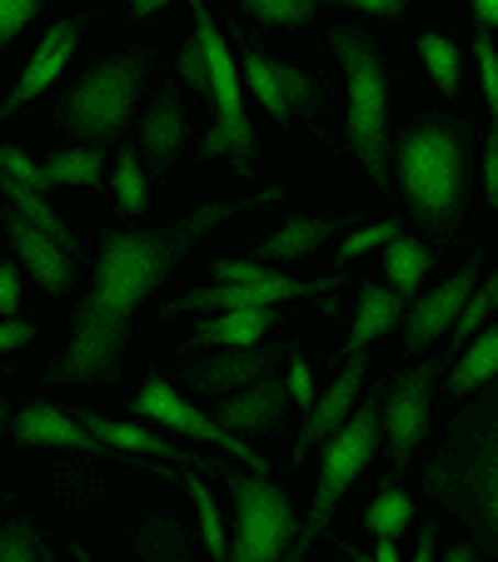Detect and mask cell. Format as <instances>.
<instances>
[{
  "instance_id": "obj_1",
  "label": "cell",
  "mask_w": 498,
  "mask_h": 562,
  "mask_svg": "<svg viewBox=\"0 0 498 562\" xmlns=\"http://www.w3.org/2000/svg\"><path fill=\"white\" fill-rule=\"evenodd\" d=\"M269 200H279L275 184L259 190L255 200L200 204L195 214L165 224V229H135V234L100 229L96 284H90L86 304L75 314L70 349H65L60 363H51L45 379L51 383H115L120 359H125V339H130V314L175 274V265L195 249V239H204L214 224L234 220L240 210H259V204H269Z\"/></svg>"
},
{
  "instance_id": "obj_2",
  "label": "cell",
  "mask_w": 498,
  "mask_h": 562,
  "mask_svg": "<svg viewBox=\"0 0 498 562\" xmlns=\"http://www.w3.org/2000/svg\"><path fill=\"white\" fill-rule=\"evenodd\" d=\"M424 488L468 528L478 558H498V373L444 428L424 468Z\"/></svg>"
},
{
  "instance_id": "obj_3",
  "label": "cell",
  "mask_w": 498,
  "mask_h": 562,
  "mask_svg": "<svg viewBox=\"0 0 498 562\" xmlns=\"http://www.w3.org/2000/svg\"><path fill=\"white\" fill-rule=\"evenodd\" d=\"M403 204L434 239H449L464 220L468 175H474V135L464 120L424 115L394 149Z\"/></svg>"
},
{
  "instance_id": "obj_4",
  "label": "cell",
  "mask_w": 498,
  "mask_h": 562,
  "mask_svg": "<svg viewBox=\"0 0 498 562\" xmlns=\"http://www.w3.org/2000/svg\"><path fill=\"white\" fill-rule=\"evenodd\" d=\"M329 45L340 55L344 75H350V120H344V135H350L359 165L369 170V180L379 190H389L394 170H389V86H384V55L354 25H334Z\"/></svg>"
},
{
  "instance_id": "obj_5",
  "label": "cell",
  "mask_w": 498,
  "mask_h": 562,
  "mask_svg": "<svg viewBox=\"0 0 498 562\" xmlns=\"http://www.w3.org/2000/svg\"><path fill=\"white\" fill-rule=\"evenodd\" d=\"M379 443H384V389H369V393H359L354 414L324 438V463H319L314 508H309V522L295 532V542H289V558H305V552L324 538L334 503H340L344 493H350L354 477L369 468V458L379 453Z\"/></svg>"
},
{
  "instance_id": "obj_6",
  "label": "cell",
  "mask_w": 498,
  "mask_h": 562,
  "mask_svg": "<svg viewBox=\"0 0 498 562\" xmlns=\"http://www.w3.org/2000/svg\"><path fill=\"white\" fill-rule=\"evenodd\" d=\"M190 11H195V41L210 55V100H214V110H220L214 130L204 135V159L230 155L234 170L250 175L259 165V139H255V130H250V115H244V75L234 70L230 45H224L220 25H214V15H210V0H190Z\"/></svg>"
},
{
  "instance_id": "obj_7",
  "label": "cell",
  "mask_w": 498,
  "mask_h": 562,
  "mask_svg": "<svg viewBox=\"0 0 498 562\" xmlns=\"http://www.w3.org/2000/svg\"><path fill=\"white\" fill-rule=\"evenodd\" d=\"M140 80H145V55H115V60H100L96 70H86V80L60 100V130L86 145H106L125 130L130 105L140 95Z\"/></svg>"
},
{
  "instance_id": "obj_8",
  "label": "cell",
  "mask_w": 498,
  "mask_h": 562,
  "mask_svg": "<svg viewBox=\"0 0 498 562\" xmlns=\"http://www.w3.org/2000/svg\"><path fill=\"white\" fill-rule=\"evenodd\" d=\"M214 477H224V488L234 493V538H230V558L234 562H275L289 552L299 522L289 498L269 483L265 473L244 477L230 463H214Z\"/></svg>"
},
{
  "instance_id": "obj_9",
  "label": "cell",
  "mask_w": 498,
  "mask_h": 562,
  "mask_svg": "<svg viewBox=\"0 0 498 562\" xmlns=\"http://www.w3.org/2000/svg\"><path fill=\"white\" fill-rule=\"evenodd\" d=\"M214 279L224 284H210V289H190L180 294L175 304H165L159 314H190V308H259V304H285V299H305V294H334L344 284V269L329 279H289V274H275V269H259L250 259H214Z\"/></svg>"
},
{
  "instance_id": "obj_10",
  "label": "cell",
  "mask_w": 498,
  "mask_h": 562,
  "mask_svg": "<svg viewBox=\"0 0 498 562\" xmlns=\"http://www.w3.org/2000/svg\"><path fill=\"white\" fill-rule=\"evenodd\" d=\"M449 353H439V359H424L413 363V369H403L399 379L384 389V438H389V483L394 477H403V468H409V453L419 448V438L429 434V393H434V379L449 369Z\"/></svg>"
},
{
  "instance_id": "obj_11",
  "label": "cell",
  "mask_w": 498,
  "mask_h": 562,
  "mask_svg": "<svg viewBox=\"0 0 498 562\" xmlns=\"http://www.w3.org/2000/svg\"><path fill=\"white\" fill-rule=\"evenodd\" d=\"M130 408H135L140 418H155V424H165V428H175V434H185V438H195V443H210V448H224L230 458H240V463H250L255 473H269V463L255 453V448L244 443V438H234L230 428L220 424V418H210V414H200L195 404H185L180 393L170 389V383L159 379V373H150L145 379V389L130 398Z\"/></svg>"
},
{
  "instance_id": "obj_12",
  "label": "cell",
  "mask_w": 498,
  "mask_h": 562,
  "mask_svg": "<svg viewBox=\"0 0 498 562\" xmlns=\"http://www.w3.org/2000/svg\"><path fill=\"white\" fill-rule=\"evenodd\" d=\"M478 269H484V255H468L464 269H458L449 284H439L429 299L409 304V318H403V353H424L439 334H449V324H454L458 308H464L468 294H474Z\"/></svg>"
},
{
  "instance_id": "obj_13",
  "label": "cell",
  "mask_w": 498,
  "mask_h": 562,
  "mask_svg": "<svg viewBox=\"0 0 498 562\" xmlns=\"http://www.w3.org/2000/svg\"><path fill=\"white\" fill-rule=\"evenodd\" d=\"M289 349H295V344H265V349L250 344V349H230V353H220V359H210V363H190V369H185V383L200 389V393L244 389V383L275 373V363L289 359Z\"/></svg>"
},
{
  "instance_id": "obj_14",
  "label": "cell",
  "mask_w": 498,
  "mask_h": 562,
  "mask_svg": "<svg viewBox=\"0 0 498 562\" xmlns=\"http://www.w3.org/2000/svg\"><path fill=\"white\" fill-rule=\"evenodd\" d=\"M359 393H364V359H359V353H350V359H344V369H340V379L329 383V393H324V398H314V408H309L305 428H299V443H295V463L309 453V448L324 443V438L354 414Z\"/></svg>"
},
{
  "instance_id": "obj_15",
  "label": "cell",
  "mask_w": 498,
  "mask_h": 562,
  "mask_svg": "<svg viewBox=\"0 0 498 562\" xmlns=\"http://www.w3.org/2000/svg\"><path fill=\"white\" fill-rule=\"evenodd\" d=\"M75 35H80V21H55L51 31H45V41L35 45L31 65H25V75H21V86L0 100V120H11V110L31 105L41 90H51V80H60V70L75 55Z\"/></svg>"
},
{
  "instance_id": "obj_16",
  "label": "cell",
  "mask_w": 498,
  "mask_h": 562,
  "mask_svg": "<svg viewBox=\"0 0 498 562\" xmlns=\"http://www.w3.org/2000/svg\"><path fill=\"white\" fill-rule=\"evenodd\" d=\"M289 404H295V398H289V383H279L265 373V379L234 389V398H220L214 418H220L230 434H265V428H279V418H285Z\"/></svg>"
},
{
  "instance_id": "obj_17",
  "label": "cell",
  "mask_w": 498,
  "mask_h": 562,
  "mask_svg": "<svg viewBox=\"0 0 498 562\" xmlns=\"http://www.w3.org/2000/svg\"><path fill=\"white\" fill-rule=\"evenodd\" d=\"M15 443L25 448H75V453H90V458H115V448L100 443L86 424H75L70 414L51 404H31L21 418H15Z\"/></svg>"
},
{
  "instance_id": "obj_18",
  "label": "cell",
  "mask_w": 498,
  "mask_h": 562,
  "mask_svg": "<svg viewBox=\"0 0 498 562\" xmlns=\"http://www.w3.org/2000/svg\"><path fill=\"white\" fill-rule=\"evenodd\" d=\"M5 229H11V245H15V255L31 265V274L41 279V289L45 294H65L70 289V279H75V255H65L60 245H55L45 229H35L25 214H5Z\"/></svg>"
},
{
  "instance_id": "obj_19",
  "label": "cell",
  "mask_w": 498,
  "mask_h": 562,
  "mask_svg": "<svg viewBox=\"0 0 498 562\" xmlns=\"http://www.w3.org/2000/svg\"><path fill=\"white\" fill-rule=\"evenodd\" d=\"M140 145H145V159L155 175H170V165L185 149V105H180V86H165L155 95V105L140 120Z\"/></svg>"
},
{
  "instance_id": "obj_20",
  "label": "cell",
  "mask_w": 498,
  "mask_h": 562,
  "mask_svg": "<svg viewBox=\"0 0 498 562\" xmlns=\"http://www.w3.org/2000/svg\"><path fill=\"white\" fill-rule=\"evenodd\" d=\"M275 304H259V308H220V318H204L200 329L190 334V344H224V349H250L259 344V334L275 329Z\"/></svg>"
},
{
  "instance_id": "obj_21",
  "label": "cell",
  "mask_w": 498,
  "mask_h": 562,
  "mask_svg": "<svg viewBox=\"0 0 498 562\" xmlns=\"http://www.w3.org/2000/svg\"><path fill=\"white\" fill-rule=\"evenodd\" d=\"M86 428L100 438V443H110L115 453H145V458H175V463H190L200 468L204 458L190 453V448L170 443V438L150 434V428H135V424H115V418H100V414H86Z\"/></svg>"
},
{
  "instance_id": "obj_22",
  "label": "cell",
  "mask_w": 498,
  "mask_h": 562,
  "mask_svg": "<svg viewBox=\"0 0 498 562\" xmlns=\"http://www.w3.org/2000/svg\"><path fill=\"white\" fill-rule=\"evenodd\" d=\"M403 314H409V299H403L399 289L364 284V289H359V314H354L350 344H344V359H350V353H359L369 339H379V334H389Z\"/></svg>"
},
{
  "instance_id": "obj_23",
  "label": "cell",
  "mask_w": 498,
  "mask_h": 562,
  "mask_svg": "<svg viewBox=\"0 0 498 562\" xmlns=\"http://www.w3.org/2000/svg\"><path fill=\"white\" fill-rule=\"evenodd\" d=\"M474 55H478V80H484V100H488V155H484V190L488 200L498 194V50L488 41V25L474 21Z\"/></svg>"
},
{
  "instance_id": "obj_24",
  "label": "cell",
  "mask_w": 498,
  "mask_h": 562,
  "mask_svg": "<svg viewBox=\"0 0 498 562\" xmlns=\"http://www.w3.org/2000/svg\"><path fill=\"white\" fill-rule=\"evenodd\" d=\"M344 224L350 220H340V214H329V220H305V214H295L279 234L259 239V259H299V255H309V249H319L324 239H334Z\"/></svg>"
},
{
  "instance_id": "obj_25",
  "label": "cell",
  "mask_w": 498,
  "mask_h": 562,
  "mask_svg": "<svg viewBox=\"0 0 498 562\" xmlns=\"http://www.w3.org/2000/svg\"><path fill=\"white\" fill-rule=\"evenodd\" d=\"M494 373H498V324L494 329H478L474 339L458 349L454 373H449V393H454V398H468V393L484 389Z\"/></svg>"
},
{
  "instance_id": "obj_26",
  "label": "cell",
  "mask_w": 498,
  "mask_h": 562,
  "mask_svg": "<svg viewBox=\"0 0 498 562\" xmlns=\"http://www.w3.org/2000/svg\"><path fill=\"white\" fill-rule=\"evenodd\" d=\"M0 194L15 204V214H25V220L35 224V229H45L55 239V245L65 249V255H80V239H75L70 229H65V220L51 210V204L41 200V190H31V184H21V180H11V175L0 170Z\"/></svg>"
},
{
  "instance_id": "obj_27",
  "label": "cell",
  "mask_w": 498,
  "mask_h": 562,
  "mask_svg": "<svg viewBox=\"0 0 498 562\" xmlns=\"http://www.w3.org/2000/svg\"><path fill=\"white\" fill-rule=\"evenodd\" d=\"M429 265H434V249L419 245V239H403V234H399V239H389V245H384V279H389V289H399L403 299L424 284Z\"/></svg>"
},
{
  "instance_id": "obj_28",
  "label": "cell",
  "mask_w": 498,
  "mask_h": 562,
  "mask_svg": "<svg viewBox=\"0 0 498 562\" xmlns=\"http://www.w3.org/2000/svg\"><path fill=\"white\" fill-rule=\"evenodd\" d=\"M234 41H244V35H234ZM240 75H244V86H250V95H255L275 120H289V115H295V110H289V100H285V80H279V65L269 60V55L250 50V41H244V70H240Z\"/></svg>"
},
{
  "instance_id": "obj_29",
  "label": "cell",
  "mask_w": 498,
  "mask_h": 562,
  "mask_svg": "<svg viewBox=\"0 0 498 562\" xmlns=\"http://www.w3.org/2000/svg\"><path fill=\"white\" fill-rule=\"evenodd\" d=\"M135 552L140 558H170V562H185L190 558V532L180 528L175 518H150L145 528H140V538H135Z\"/></svg>"
},
{
  "instance_id": "obj_30",
  "label": "cell",
  "mask_w": 498,
  "mask_h": 562,
  "mask_svg": "<svg viewBox=\"0 0 498 562\" xmlns=\"http://www.w3.org/2000/svg\"><path fill=\"white\" fill-rule=\"evenodd\" d=\"M409 518H413V503L399 483H384L379 498H374L369 513H364V522H369L374 538H399V532L409 528Z\"/></svg>"
},
{
  "instance_id": "obj_31",
  "label": "cell",
  "mask_w": 498,
  "mask_h": 562,
  "mask_svg": "<svg viewBox=\"0 0 498 562\" xmlns=\"http://www.w3.org/2000/svg\"><path fill=\"white\" fill-rule=\"evenodd\" d=\"M419 55H424V65H429V75H434V86L444 90L449 100L458 95V80H464V65H458V50H454V41L449 35H419Z\"/></svg>"
},
{
  "instance_id": "obj_32",
  "label": "cell",
  "mask_w": 498,
  "mask_h": 562,
  "mask_svg": "<svg viewBox=\"0 0 498 562\" xmlns=\"http://www.w3.org/2000/svg\"><path fill=\"white\" fill-rule=\"evenodd\" d=\"M100 170H106V155H100V145L65 149V155L45 159V175H51V184H96Z\"/></svg>"
},
{
  "instance_id": "obj_33",
  "label": "cell",
  "mask_w": 498,
  "mask_h": 562,
  "mask_svg": "<svg viewBox=\"0 0 498 562\" xmlns=\"http://www.w3.org/2000/svg\"><path fill=\"white\" fill-rule=\"evenodd\" d=\"M115 204L125 214H140L150 204L145 200V165H140V155L130 145L115 155Z\"/></svg>"
},
{
  "instance_id": "obj_34",
  "label": "cell",
  "mask_w": 498,
  "mask_h": 562,
  "mask_svg": "<svg viewBox=\"0 0 498 562\" xmlns=\"http://www.w3.org/2000/svg\"><path fill=\"white\" fill-rule=\"evenodd\" d=\"M185 488H190L195 513H200V532H204V548H210V558H230V538H224V522H220V508H214L210 488H204L200 477H185Z\"/></svg>"
},
{
  "instance_id": "obj_35",
  "label": "cell",
  "mask_w": 498,
  "mask_h": 562,
  "mask_svg": "<svg viewBox=\"0 0 498 562\" xmlns=\"http://www.w3.org/2000/svg\"><path fill=\"white\" fill-rule=\"evenodd\" d=\"M240 5L265 25H309L319 11V0H240Z\"/></svg>"
},
{
  "instance_id": "obj_36",
  "label": "cell",
  "mask_w": 498,
  "mask_h": 562,
  "mask_svg": "<svg viewBox=\"0 0 498 562\" xmlns=\"http://www.w3.org/2000/svg\"><path fill=\"white\" fill-rule=\"evenodd\" d=\"M0 562H51V548L35 538L31 522H5L0 528Z\"/></svg>"
},
{
  "instance_id": "obj_37",
  "label": "cell",
  "mask_w": 498,
  "mask_h": 562,
  "mask_svg": "<svg viewBox=\"0 0 498 562\" xmlns=\"http://www.w3.org/2000/svg\"><path fill=\"white\" fill-rule=\"evenodd\" d=\"M403 234V224L399 220H379V224H364V229H354L350 239L340 245V265H350V259H359V255H369L374 245H389V239H399Z\"/></svg>"
},
{
  "instance_id": "obj_38",
  "label": "cell",
  "mask_w": 498,
  "mask_h": 562,
  "mask_svg": "<svg viewBox=\"0 0 498 562\" xmlns=\"http://www.w3.org/2000/svg\"><path fill=\"white\" fill-rule=\"evenodd\" d=\"M41 15V0H0V50Z\"/></svg>"
},
{
  "instance_id": "obj_39",
  "label": "cell",
  "mask_w": 498,
  "mask_h": 562,
  "mask_svg": "<svg viewBox=\"0 0 498 562\" xmlns=\"http://www.w3.org/2000/svg\"><path fill=\"white\" fill-rule=\"evenodd\" d=\"M180 80L190 90H200L204 100H210V55H204V45L200 41H190L180 50Z\"/></svg>"
},
{
  "instance_id": "obj_40",
  "label": "cell",
  "mask_w": 498,
  "mask_h": 562,
  "mask_svg": "<svg viewBox=\"0 0 498 562\" xmlns=\"http://www.w3.org/2000/svg\"><path fill=\"white\" fill-rule=\"evenodd\" d=\"M0 170L11 175V180L31 184V190H45V184H51V175H45V165H31V159H25L15 145H0Z\"/></svg>"
},
{
  "instance_id": "obj_41",
  "label": "cell",
  "mask_w": 498,
  "mask_h": 562,
  "mask_svg": "<svg viewBox=\"0 0 498 562\" xmlns=\"http://www.w3.org/2000/svg\"><path fill=\"white\" fill-rule=\"evenodd\" d=\"M289 398H295V404H305V408H314V379H309L305 359H299L295 349H289Z\"/></svg>"
},
{
  "instance_id": "obj_42",
  "label": "cell",
  "mask_w": 498,
  "mask_h": 562,
  "mask_svg": "<svg viewBox=\"0 0 498 562\" xmlns=\"http://www.w3.org/2000/svg\"><path fill=\"white\" fill-rule=\"evenodd\" d=\"M15 308H21V269L0 265V314L15 318Z\"/></svg>"
},
{
  "instance_id": "obj_43",
  "label": "cell",
  "mask_w": 498,
  "mask_h": 562,
  "mask_svg": "<svg viewBox=\"0 0 498 562\" xmlns=\"http://www.w3.org/2000/svg\"><path fill=\"white\" fill-rule=\"evenodd\" d=\"M31 339H35V329L25 318H0V353L21 349V344H31Z\"/></svg>"
},
{
  "instance_id": "obj_44",
  "label": "cell",
  "mask_w": 498,
  "mask_h": 562,
  "mask_svg": "<svg viewBox=\"0 0 498 562\" xmlns=\"http://www.w3.org/2000/svg\"><path fill=\"white\" fill-rule=\"evenodd\" d=\"M334 5H354V11H369V15H399L409 0H334Z\"/></svg>"
},
{
  "instance_id": "obj_45",
  "label": "cell",
  "mask_w": 498,
  "mask_h": 562,
  "mask_svg": "<svg viewBox=\"0 0 498 562\" xmlns=\"http://www.w3.org/2000/svg\"><path fill=\"white\" fill-rule=\"evenodd\" d=\"M474 21L498 25V0H474Z\"/></svg>"
},
{
  "instance_id": "obj_46",
  "label": "cell",
  "mask_w": 498,
  "mask_h": 562,
  "mask_svg": "<svg viewBox=\"0 0 498 562\" xmlns=\"http://www.w3.org/2000/svg\"><path fill=\"white\" fill-rule=\"evenodd\" d=\"M413 558H419V562H429V558H434V522H429V528L419 532V548H413Z\"/></svg>"
},
{
  "instance_id": "obj_47",
  "label": "cell",
  "mask_w": 498,
  "mask_h": 562,
  "mask_svg": "<svg viewBox=\"0 0 498 562\" xmlns=\"http://www.w3.org/2000/svg\"><path fill=\"white\" fill-rule=\"evenodd\" d=\"M374 562H399V548H394V538L374 542Z\"/></svg>"
},
{
  "instance_id": "obj_48",
  "label": "cell",
  "mask_w": 498,
  "mask_h": 562,
  "mask_svg": "<svg viewBox=\"0 0 498 562\" xmlns=\"http://www.w3.org/2000/svg\"><path fill=\"white\" fill-rule=\"evenodd\" d=\"M170 0H130V15H155V11H165Z\"/></svg>"
},
{
  "instance_id": "obj_49",
  "label": "cell",
  "mask_w": 498,
  "mask_h": 562,
  "mask_svg": "<svg viewBox=\"0 0 498 562\" xmlns=\"http://www.w3.org/2000/svg\"><path fill=\"white\" fill-rule=\"evenodd\" d=\"M444 558H449V562H474V558H478V548H474V542H458V548H449Z\"/></svg>"
},
{
  "instance_id": "obj_50",
  "label": "cell",
  "mask_w": 498,
  "mask_h": 562,
  "mask_svg": "<svg viewBox=\"0 0 498 562\" xmlns=\"http://www.w3.org/2000/svg\"><path fill=\"white\" fill-rule=\"evenodd\" d=\"M5 424H11V414H5V404H0V428H5Z\"/></svg>"
},
{
  "instance_id": "obj_51",
  "label": "cell",
  "mask_w": 498,
  "mask_h": 562,
  "mask_svg": "<svg viewBox=\"0 0 498 562\" xmlns=\"http://www.w3.org/2000/svg\"><path fill=\"white\" fill-rule=\"evenodd\" d=\"M494 204H498V194H494Z\"/></svg>"
}]
</instances>
